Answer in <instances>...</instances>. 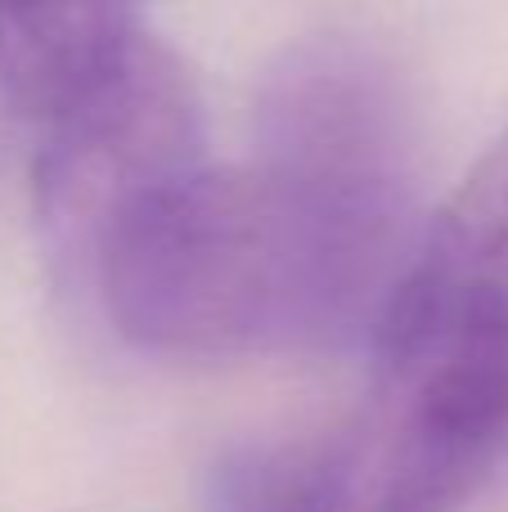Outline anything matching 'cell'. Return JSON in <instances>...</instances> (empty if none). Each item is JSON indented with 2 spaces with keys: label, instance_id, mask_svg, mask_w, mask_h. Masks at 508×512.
Returning a JSON list of instances; mask_svg holds the SVG:
<instances>
[{
  "label": "cell",
  "instance_id": "2",
  "mask_svg": "<svg viewBox=\"0 0 508 512\" xmlns=\"http://www.w3.org/2000/svg\"><path fill=\"white\" fill-rule=\"evenodd\" d=\"M508 445V391L464 346L378 324L360 405L302 450L252 463L234 512H459Z\"/></svg>",
  "mask_w": 508,
  "mask_h": 512
},
{
  "label": "cell",
  "instance_id": "1",
  "mask_svg": "<svg viewBox=\"0 0 508 512\" xmlns=\"http://www.w3.org/2000/svg\"><path fill=\"white\" fill-rule=\"evenodd\" d=\"M414 243L396 86L369 54L315 45L266 81L257 158L153 185L81 274L131 342L243 355L378 324Z\"/></svg>",
  "mask_w": 508,
  "mask_h": 512
},
{
  "label": "cell",
  "instance_id": "4",
  "mask_svg": "<svg viewBox=\"0 0 508 512\" xmlns=\"http://www.w3.org/2000/svg\"><path fill=\"white\" fill-rule=\"evenodd\" d=\"M383 319L450 337L508 387V131L419 234Z\"/></svg>",
  "mask_w": 508,
  "mask_h": 512
},
{
  "label": "cell",
  "instance_id": "3",
  "mask_svg": "<svg viewBox=\"0 0 508 512\" xmlns=\"http://www.w3.org/2000/svg\"><path fill=\"white\" fill-rule=\"evenodd\" d=\"M23 126L36 144V216L77 270L126 203L203 162L198 86L140 14Z\"/></svg>",
  "mask_w": 508,
  "mask_h": 512
}]
</instances>
